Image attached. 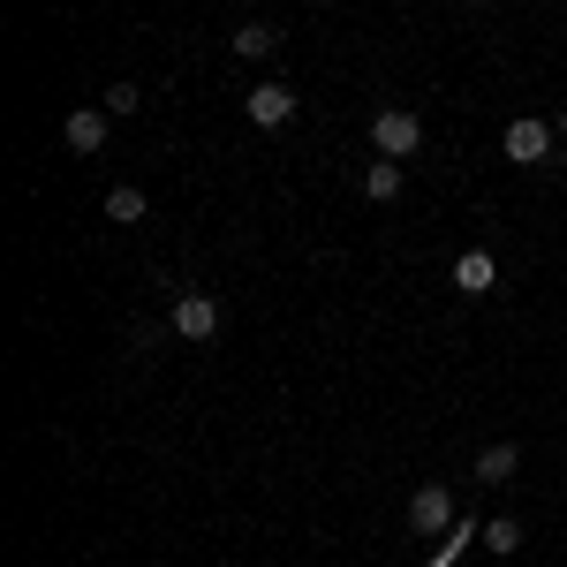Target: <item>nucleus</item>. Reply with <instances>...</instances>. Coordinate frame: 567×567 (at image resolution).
<instances>
[{"mask_svg": "<svg viewBox=\"0 0 567 567\" xmlns=\"http://www.w3.org/2000/svg\"><path fill=\"white\" fill-rule=\"evenodd\" d=\"M416 144H424V122H416L409 106H386V114H371V152H379V159H393V167H401Z\"/></svg>", "mask_w": 567, "mask_h": 567, "instance_id": "1", "label": "nucleus"}, {"mask_svg": "<svg viewBox=\"0 0 567 567\" xmlns=\"http://www.w3.org/2000/svg\"><path fill=\"white\" fill-rule=\"evenodd\" d=\"M409 529H416V537H446V529H454V492H446V484H416V492H409Z\"/></svg>", "mask_w": 567, "mask_h": 567, "instance_id": "2", "label": "nucleus"}, {"mask_svg": "<svg viewBox=\"0 0 567 567\" xmlns=\"http://www.w3.org/2000/svg\"><path fill=\"white\" fill-rule=\"evenodd\" d=\"M553 122H507V136H499V152L515 159V167H545L553 159Z\"/></svg>", "mask_w": 567, "mask_h": 567, "instance_id": "3", "label": "nucleus"}, {"mask_svg": "<svg viewBox=\"0 0 567 567\" xmlns=\"http://www.w3.org/2000/svg\"><path fill=\"white\" fill-rule=\"evenodd\" d=\"M167 318H175L182 341H213V333H219V303H213V296H197V288H189V296H175V310H167Z\"/></svg>", "mask_w": 567, "mask_h": 567, "instance_id": "4", "label": "nucleus"}, {"mask_svg": "<svg viewBox=\"0 0 567 567\" xmlns=\"http://www.w3.org/2000/svg\"><path fill=\"white\" fill-rule=\"evenodd\" d=\"M250 122H258V130H288V122H296V91L288 84H258L250 91Z\"/></svg>", "mask_w": 567, "mask_h": 567, "instance_id": "5", "label": "nucleus"}, {"mask_svg": "<svg viewBox=\"0 0 567 567\" xmlns=\"http://www.w3.org/2000/svg\"><path fill=\"white\" fill-rule=\"evenodd\" d=\"M106 106H76V114H61V136H69V152H99L106 144Z\"/></svg>", "mask_w": 567, "mask_h": 567, "instance_id": "6", "label": "nucleus"}, {"mask_svg": "<svg viewBox=\"0 0 567 567\" xmlns=\"http://www.w3.org/2000/svg\"><path fill=\"white\" fill-rule=\"evenodd\" d=\"M454 288H462V296H492V288H499V258H492V250H462V258H454Z\"/></svg>", "mask_w": 567, "mask_h": 567, "instance_id": "7", "label": "nucleus"}, {"mask_svg": "<svg viewBox=\"0 0 567 567\" xmlns=\"http://www.w3.org/2000/svg\"><path fill=\"white\" fill-rule=\"evenodd\" d=\"M515 470H523V446H507V439H499V446H484V454H477V484H507Z\"/></svg>", "mask_w": 567, "mask_h": 567, "instance_id": "8", "label": "nucleus"}, {"mask_svg": "<svg viewBox=\"0 0 567 567\" xmlns=\"http://www.w3.org/2000/svg\"><path fill=\"white\" fill-rule=\"evenodd\" d=\"M477 545H484V553H499V560H515V553H523V523H515V515H492Z\"/></svg>", "mask_w": 567, "mask_h": 567, "instance_id": "9", "label": "nucleus"}, {"mask_svg": "<svg viewBox=\"0 0 567 567\" xmlns=\"http://www.w3.org/2000/svg\"><path fill=\"white\" fill-rule=\"evenodd\" d=\"M363 197H371V205H393V197H401V167H393V159H371V167H363Z\"/></svg>", "mask_w": 567, "mask_h": 567, "instance_id": "10", "label": "nucleus"}, {"mask_svg": "<svg viewBox=\"0 0 567 567\" xmlns=\"http://www.w3.org/2000/svg\"><path fill=\"white\" fill-rule=\"evenodd\" d=\"M106 219H114V227H136V219H144V189L114 182V189H106Z\"/></svg>", "mask_w": 567, "mask_h": 567, "instance_id": "11", "label": "nucleus"}, {"mask_svg": "<svg viewBox=\"0 0 567 567\" xmlns=\"http://www.w3.org/2000/svg\"><path fill=\"white\" fill-rule=\"evenodd\" d=\"M272 45H280V31H272V23H243V31H235V53H243V61H265Z\"/></svg>", "mask_w": 567, "mask_h": 567, "instance_id": "12", "label": "nucleus"}, {"mask_svg": "<svg viewBox=\"0 0 567 567\" xmlns=\"http://www.w3.org/2000/svg\"><path fill=\"white\" fill-rule=\"evenodd\" d=\"M553 130H560V136H567V114H560V122H553Z\"/></svg>", "mask_w": 567, "mask_h": 567, "instance_id": "13", "label": "nucleus"}]
</instances>
